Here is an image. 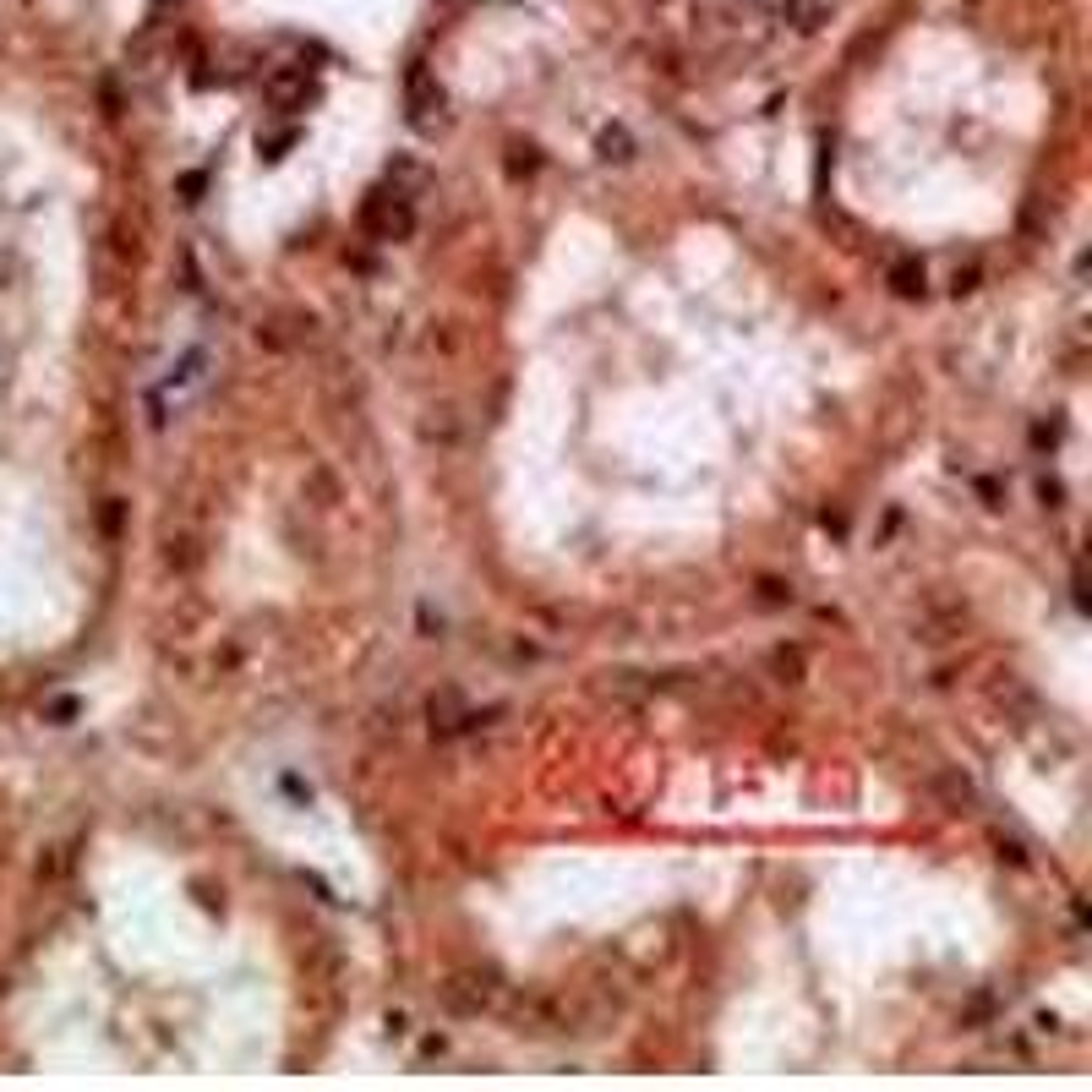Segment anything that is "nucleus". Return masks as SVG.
I'll return each mask as SVG.
<instances>
[{
    "label": "nucleus",
    "mask_w": 1092,
    "mask_h": 1092,
    "mask_svg": "<svg viewBox=\"0 0 1092 1092\" xmlns=\"http://www.w3.org/2000/svg\"><path fill=\"white\" fill-rule=\"evenodd\" d=\"M443 105H448L443 82H438L432 71H410V82H404V110H410V126H415V132H438V126H443Z\"/></svg>",
    "instance_id": "nucleus-3"
},
{
    "label": "nucleus",
    "mask_w": 1092,
    "mask_h": 1092,
    "mask_svg": "<svg viewBox=\"0 0 1092 1092\" xmlns=\"http://www.w3.org/2000/svg\"><path fill=\"white\" fill-rule=\"evenodd\" d=\"M421 438H427V443H443V448H448V443L459 438V415H454L448 404H443V410H427V421H421Z\"/></svg>",
    "instance_id": "nucleus-7"
},
{
    "label": "nucleus",
    "mask_w": 1092,
    "mask_h": 1092,
    "mask_svg": "<svg viewBox=\"0 0 1092 1092\" xmlns=\"http://www.w3.org/2000/svg\"><path fill=\"white\" fill-rule=\"evenodd\" d=\"M263 88H268V99H274L279 110H290V105H301V99H306V71L285 66V71H274V77L263 82Z\"/></svg>",
    "instance_id": "nucleus-5"
},
{
    "label": "nucleus",
    "mask_w": 1092,
    "mask_h": 1092,
    "mask_svg": "<svg viewBox=\"0 0 1092 1092\" xmlns=\"http://www.w3.org/2000/svg\"><path fill=\"white\" fill-rule=\"evenodd\" d=\"M596 153H602L607 164H628V158H634V137H628V126H607V132L596 137Z\"/></svg>",
    "instance_id": "nucleus-8"
},
{
    "label": "nucleus",
    "mask_w": 1092,
    "mask_h": 1092,
    "mask_svg": "<svg viewBox=\"0 0 1092 1092\" xmlns=\"http://www.w3.org/2000/svg\"><path fill=\"white\" fill-rule=\"evenodd\" d=\"M421 181H427V170H421L415 158H393V164H388V186H393V192L415 197V192H421Z\"/></svg>",
    "instance_id": "nucleus-9"
},
{
    "label": "nucleus",
    "mask_w": 1092,
    "mask_h": 1092,
    "mask_svg": "<svg viewBox=\"0 0 1092 1092\" xmlns=\"http://www.w3.org/2000/svg\"><path fill=\"white\" fill-rule=\"evenodd\" d=\"M885 285H890L901 301H917V295H923V285H929V268H923V258H912V251H907V258H896V263H890Z\"/></svg>",
    "instance_id": "nucleus-4"
},
{
    "label": "nucleus",
    "mask_w": 1092,
    "mask_h": 1092,
    "mask_svg": "<svg viewBox=\"0 0 1092 1092\" xmlns=\"http://www.w3.org/2000/svg\"><path fill=\"white\" fill-rule=\"evenodd\" d=\"M760 591H765V596H760L765 607H782V602H792V591H782V584H760Z\"/></svg>",
    "instance_id": "nucleus-10"
},
{
    "label": "nucleus",
    "mask_w": 1092,
    "mask_h": 1092,
    "mask_svg": "<svg viewBox=\"0 0 1092 1092\" xmlns=\"http://www.w3.org/2000/svg\"><path fill=\"white\" fill-rule=\"evenodd\" d=\"M361 219H367V230H372L377 240H404V235L415 230V197H404V192L383 186V192H372V197H367Z\"/></svg>",
    "instance_id": "nucleus-2"
},
{
    "label": "nucleus",
    "mask_w": 1092,
    "mask_h": 1092,
    "mask_svg": "<svg viewBox=\"0 0 1092 1092\" xmlns=\"http://www.w3.org/2000/svg\"><path fill=\"white\" fill-rule=\"evenodd\" d=\"M776 666H782V672H803V655H798V650H776Z\"/></svg>",
    "instance_id": "nucleus-13"
},
{
    "label": "nucleus",
    "mask_w": 1092,
    "mask_h": 1092,
    "mask_svg": "<svg viewBox=\"0 0 1092 1092\" xmlns=\"http://www.w3.org/2000/svg\"><path fill=\"white\" fill-rule=\"evenodd\" d=\"M1038 492H1043V502H1049V509H1060V497H1065V492H1060V481H1049V475H1043V481H1038Z\"/></svg>",
    "instance_id": "nucleus-11"
},
{
    "label": "nucleus",
    "mask_w": 1092,
    "mask_h": 1092,
    "mask_svg": "<svg viewBox=\"0 0 1092 1092\" xmlns=\"http://www.w3.org/2000/svg\"><path fill=\"white\" fill-rule=\"evenodd\" d=\"M782 6H787V23H792V28L814 33L819 23H830V12L842 6V0H782Z\"/></svg>",
    "instance_id": "nucleus-6"
},
{
    "label": "nucleus",
    "mask_w": 1092,
    "mask_h": 1092,
    "mask_svg": "<svg viewBox=\"0 0 1092 1092\" xmlns=\"http://www.w3.org/2000/svg\"><path fill=\"white\" fill-rule=\"evenodd\" d=\"M967 290H978V268H956V295H967Z\"/></svg>",
    "instance_id": "nucleus-12"
},
{
    "label": "nucleus",
    "mask_w": 1092,
    "mask_h": 1092,
    "mask_svg": "<svg viewBox=\"0 0 1092 1092\" xmlns=\"http://www.w3.org/2000/svg\"><path fill=\"white\" fill-rule=\"evenodd\" d=\"M438 999H443V1011L454 1017H481L497 1005V978L492 972H448L438 983Z\"/></svg>",
    "instance_id": "nucleus-1"
}]
</instances>
